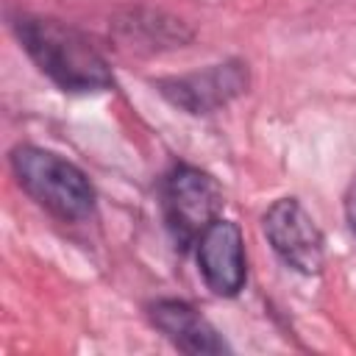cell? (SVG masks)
<instances>
[{
  "label": "cell",
  "instance_id": "cell-7",
  "mask_svg": "<svg viewBox=\"0 0 356 356\" xmlns=\"http://www.w3.org/2000/svg\"><path fill=\"white\" fill-rule=\"evenodd\" d=\"M147 317L156 331H161L184 353H225L228 345L220 331L186 300L161 298L147 306Z\"/></svg>",
  "mask_w": 356,
  "mask_h": 356
},
{
  "label": "cell",
  "instance_id": "cell-1",
  "mask_svg": "<svg viewBox=\"0 0 356 356\" xmlns=\"http://www.w3.org/2000/svg\"><path fill=\"white\" fill-rule=\"evenodd\" d=\"M19 47L31 56L42 75L58 89L72 95L106 92L114 86V75L95 44L67 22L53 17L19 14L11 22Z\"/></svg>",
  "mask_w": 356,
  "mask_h": 356
},
{
  "label": "cell",
  "instance_id": "cell-3",
  "mask_svg": "<svg viewBox=\"0 0 356 356\" xmlns=\"http://www.w3.org/2000/svg\"><path fill=\"white\" fill-rule=\"evenodd\" d=\"M161 206L172 239L181 248H189L220 217L222 192L209 172L192 164H175L164 178Z\"/></svg>",
  "mask_w": 356,
  "mask_h": 356
},
{
  "label": "cell",
  "instance_id": "cell-9",
  "mask_svg": "<svg viewBox=\"0 0 356 356\" xmlns=\"http://www.w3.org/2000/svg\"><path fill=\"white\" fill-rule=\"evenodd\" d=\"M345 220H348L350 231L356 234V178H353V184L345 192Z\"/></svg>",
  "mask_w": 356,
  "mask_h": 356
},
{
  "label": "cell",
  "instance_id": "cell-8",
  "mask_svg": "<svg viewBox=\"0 0 356 356\" xmlns=\"http://www.w3.org/2000/svg\"><path fill=\"white\" fill-rule=\"evenodd\" d=\"M117 31L136 50H159V47H181L189 39V31L181 19L167 17L161 11L134 8L122 19H117Z\"/></svg>",
  "mask_w": 356,
  "mask_h": 356
},
{
  "label": "cell",
  "instance_id": "cell-4",
  "mask_svg": "<svg viewBox=\"0 0 356 356\" xmlns=\"http://www.w3.org/2000/svg\"><path fill=\"white\" fill-rule=\"evenodd\" d=\"M261 231L270 242V248L278 253V259L303 273L314 275L323 267V234L314 222V217L303 209L298 197H278L261 217Z\"/></svg>",
  "mask_w": 356,
  "mask_h": 356
},
{
  "label": "cell",
  "instance_id": "cell-6",
  "mask_svg": "<svg viewBox=\"0 0 356 356\" xmlns=\"http://www.w3.org/2000/svg\"><path fill=\"white\" fill-rule=\"evenodd\" d=\"M197 245V270L206 286L214 295L234 298L248 278L245 264V239L234 220L217 217L195 242Z\"/></svg>",
  "mask_w": 356,
  "mask_h": 356
},
{
  "label": "cell",
  "instance_id": "cell-5",
  "mask_svg": "<svg viewBox=\"0 0 356 356\" xmlns=\"http://www.w3.org/2000/svg\"><path fill=\"white\" fill-rule=\"evenodd\" d=\"M156 89L178 108L189 114H211L239 97L248 89V64L222 61L186 75L156 81Z\"/></svg>",
  "mask_w": 356,
  "mask_h": 356
},
{
  "label": "cell",
  "instance_id": "cell-2",
  "mask_svg": "<svg viewBox=\"0 0 356 356\" xmlns=\"http://www.w3.org/2000/svg\"><path fill=\"white\" fill-rule=\"evenodd\" d=\"M8 161L17 184L44 211L64 222H81L92 217L97 200L95 186L78 164L36 145H17Z\"/></svg>",
  "mask_w": 356,
  "mask_h": 356
}]
</instances>
